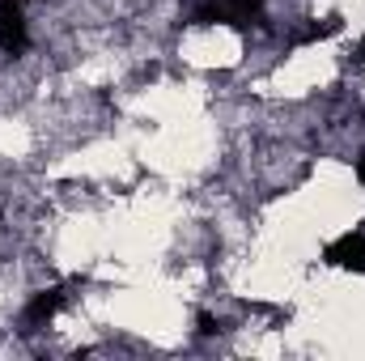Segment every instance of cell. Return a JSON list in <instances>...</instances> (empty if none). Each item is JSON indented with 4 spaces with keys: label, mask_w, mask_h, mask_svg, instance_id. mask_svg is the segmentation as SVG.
Listing matches in <instances>:
<instances>
[{
    "label": "cell",
    "mask_w": 365,
    "mask_h": 361,
    "mask_svg": "<svg viewBox=\"0 0 365 361\" xmlns=\"http://www.w3.org/2000/svg\"><path fill=\"white\" fill-rule=\"evenodd\" d=\"M26 43H30V26H26L21 0H0V51L4 56H21Z\"/></svg>",
    "instance_id": "6da1fadb"
},
{
    "label": "cell",
    "mask_w": 365,
    "mask_h": 361,
    "mask_svg": "<svg viewBox=\"0 0 365 361\" xmlns=\"http://www.w3.org/2000/svg\"><path fill=\"white\" fill-rule=\"evenodd\" d=\"M323 260L336 264V268L365 272V230H349V234H340V238L323 251Z\"/></svg>",
    "instance_id": "7a4b0ae2"
},
{
    "label": "cell",
    "mask_w": 365,
    "mask_h": 361,
    "mask_svg": "<svg viewBox=\"0 0 365 361\" xmlns=\"http://www.w3.org/2000/svg\"><path fill=\"white\" fill-rule=\"evenodd\" d=\"M60 306H64V293H60V289H43V293H34V298L26 302L21 323H26V327H47Z\"/></svg>",
    "instance_id": "3957f363"
},
{
    "label": "cell",
    "mask_w": 365,
    "mask_h": 361,
    "mask_svg": "<svg viewBox=\"0 0 365 361\" xmlns=\"http://www.w3.org/2000/svg\"><path fill=\"white\" fill-rule=\"evenodd\" d=\"M357 183H361V187H365V153H361V158H357Z\"/></svg>",
    "instance_id": "277c9868"
},
{
    "label": "cell",
    "mask_w": 365,
    "mask_h": 361,
    "mask_svg": "<svg viewBox=\"0 0 365 361\" xmlns=\"http://www.w3.org/2000/svg\"><path fill=\"white\" fill-rule=\"evenodd\" d=\"M357 60H361V64H365V39H361V43H357Z\"/></svg>",
    "instance_id": "5b68a950"
}]
</instances>
